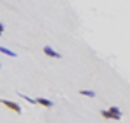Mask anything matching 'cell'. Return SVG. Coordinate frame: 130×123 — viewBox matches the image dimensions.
I'll use <instances>...</instances> for the list:
<instances>
[{
  "label": "cell",
  "instance_id": "cell-1",
  "mask_svg": "<svg viewBox=\"0 0 130 123\" xmlns=\"http://www.w3.org/2000/svg\"><path fill=\"white\" fill-rule=\"evenodd\" d=\"M0 102L4 104L5 108H9V109H12L14 113H18V114H21V111H23V109H21V106H19L18 102H12V101H7V99H0Z\"/></svg>",
  "mask_w": 130,
  "mask_h": 123
},
{
  "label": "cell",
  "instance_id": "cell-2",
  "mask_svg": "<svg viewBox=\"0 0 130 123\" xmlns=\"http://www.w3.org/2000/svg\"><path fill=\"white\" fill-rule=\"evenodd\" d=\"M108 111H109V114H111V120H115V121H120L121 120V111L116 106H111Z\"/></svg>",
  "mask_w": 130,
  "mask_h": 123
},
{
  "label": "cell",
  "instance_id": "cell-3",
  "mask_svg": "<svg viewBox=\"0 0 130 123\" xmlns=\"http://www.w3.org/2000/svg\"><path fill=\"white\" fill-rule=\"evenodd\" d=\"M43 54H45V56H49V57H54V59H61V57H62L59 52H56L54 49H50L49 45H45V47H43Z\"/></svg>",
  "mask_w": 130,
  "mask_h": 123
},
{
  "label": "cell",
  "instance_id": "cell-4",
  "mask_svg": "<svg viewBox=\"0 0 130 123\" xmlns=\"http://www.w3.org/2000/svg\"><path fill=\"white\" fill-rule=\"evenodd\" d=\"M37 104H40L43 108H52V106H54V102L49 101V99H45V97H38V99H37Z\"/></svg>",
  "mask_w": 130,
  "mask_h": 123
},
{
  "label": "cell",
  "instance_id": "cell-5",
  "mask_svg": "<svg viewBox=\"0 0 130 123\" xmlns=\"http://www.w3.org/2000/svg\"><path fill=\"white\" fill-rule=\"evenodd\" d=\"M0 52H2V54H5V56H10V57H18V54H16V52L9 50V49H5V47H0Z\"/></svg>",
  "mask_w": 130,
  "mask_h": 123
},
{
  "label": "cell",
  "instance_id": "cell-6",
  "mask_svg": "<svg viewBox=\"0 0 130 123\" xmlns=\"http://www.w3.org/2000/svg\"><path fill=\"white\" fill-rule=\"evenodd\" d=\"M80 95H85V97H94L95 92L94 90H80Z\"/></svg>",
  "mask_w": 130,
  "mask_h": 123
},
{
  "label": "cell",
  "instance_id": "cell-7",
  "mask_svg": "<svg viewBox=\"0 0 130 123\" xmlns=\"http://www.w3.org/2000/svg\"><path fill=\"white\" fill-rule=\"evenodd\" d=\"M19 97H23L24 101H28L30 104H37V99H31V97H28V95H23V94H18Z\"/></svg>",
  "mask_w": 130,
  "mask_h": 123
},
{
  "label": "cell",
  "instance_id": "cell-8",
  "mask_svg": "<svg viewBox=\"0 0 130 123\" xmlns=\"http://www.w3.org/2000/svg\"><path fill=\"white\" fill-rule=\"evenodd\" d=\"M101 114H102L106 120H111V114H109V111H108V109H102V111H101Z\"/></svg>",
  "mask_w": 130,
  "mask_h": 123
},
{
  "label": "cell",
  "instance_id": "cell-9",
  "mask_svg": "<svg viewBox=\"0 0 130 123\" xmlns=\"http://www.w3.org/2000/svg\"><path fill=\"white\" fill-rule=\"evenodd\" d=\"M4 30H5V26H4V24H2V23H0V35H2V33H4Z\"/></svg>",
  "mask_w": 130,
  "mask_h": 123
}]
</instances>
